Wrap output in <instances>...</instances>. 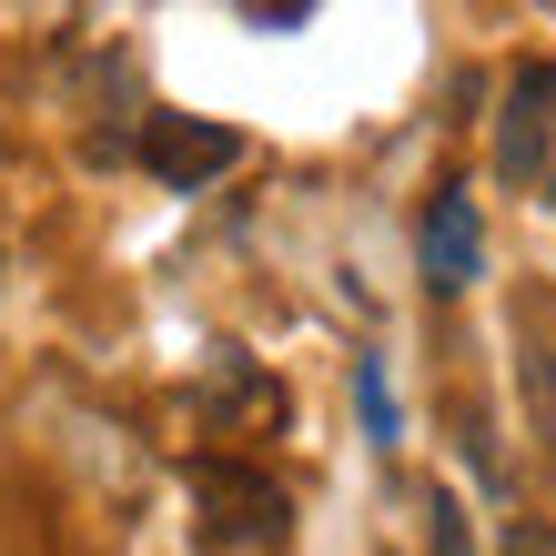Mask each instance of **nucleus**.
I'll return each instance as SVG.
<instances>
[{
  "instance_id": "f257e3e1",
  "label": "nucleus",
  "mask_w": 556,
  "mask_h": 556,
  "mask_svg": "<svg viewBox=\"0 0 556 556\" xmlns=\"http://www.w3.org/2000/svg\"><path fill=\"white\" fill-rule=\"evenodd\" d=\"M192 506H203V546L213 556H264L293 527L283 485L264 466H233V455H203V466H192Z\"/></svg>"
},
{
  "instance_id": "f03ea898",
  "label": "nucleus",
  "mask_w": 556,
  "mask_h": 556,
  "mask_svg": "<svg viewBox=\"0 0 556 556\" xmlns=\"http://www.w3.org/2000/svg\"><path fill=\"white\" fill-rule=\"evenodd\" d=\"M243 132H223V122H192V112H152L142 122V173L162 192H203L213 173H233Z\"/></svg>"
},
{
  "instance_id": "7ed1b4c3",
  "label": "nucleus",
  "mask_w": 556,
  "mask_h": 556,
  "mask_svg": "<svg viewBox=\"0 0 556 556\" xmlns=\"http://www.w3.org/2000/svg\"><path fill=\"white\" fill-rule=\"evenodd\" d=\"M415 253H425V283H435V293H466V283L485 274V223H476V192H466V182H445L435 203H425Z\"/></svg>"
},
{
  "instance_id": "20e7f679",
  "label": "nucleus",
  "mask_w": 556,
  "mask_h": 556,
  "mask_svg": "<svg viewBox=\"0 0 556 556\" xmlns=\"http://www.w3.org/2000/svg\"><path fill=\"white\" fill-rule=\"evenodd\" d=\"M546 102H556V72H516L506 122H496V173L506 182H536V162H546Z\"/></svg>"
},
{
  "instance_id": "39448f33",
  "label": "nucleus",
  "mask_w": 556,
  "mask_h": 556,
  "mask_svg": "<svg viewBox=\"0 0 556 556\" xmlns=\"http://www.w3.org/2000/svg\"><path fill=\"white\" fill-rule=\"evenodd\" d=\"M354 405H365V435H375V445H395V384H384L375 354L354 365Z\"/></svg>"
},
{
  "instance_id": "423d86ee",
  "label": "nucleus",
  "mask_w": 556,
  "mask_h": 556,
  "mask_svg": "<svg viewBox=\"0 0 556 556\" xmlns=\"http://www.w3.org/2000/svg\"><path fill=\"white\" fill-rule=\"evenodd\" d=\"M425 516H435V556H476V546H466V506H455V496H435Z\"/></svg>"
},
{
  "instance_id": "0eeeda50",
  "label": "nucleus",
  "mask_w": 556,
  "mask_h": 556,
  "mask_svg": "<svg viewBox=\"0 0 556 556\" xmlns=\"http://www.w3.org/2000/svg\"><path fill=\"white\" fill-rule=\"evenodd\" d=\"M506 556H556V527H536V516H516V527H506Z\"/></svg>"
},
{
  "instance_id": "6e6552de",
  "label": "nucleus",
  "mask_w": 556,
  "mask_h": 556,
  "mask_svg": "<svg viewBox=\"0 0 556 556\" xmlns=\"http://www.w3.org/2000/svg\"><path fill=\"white\" fill-rule=\"evenodd\" d=\"M304 11H314V0H253V21H274V30H283V21H304Z\"/></svg>"
}]
</instances>
